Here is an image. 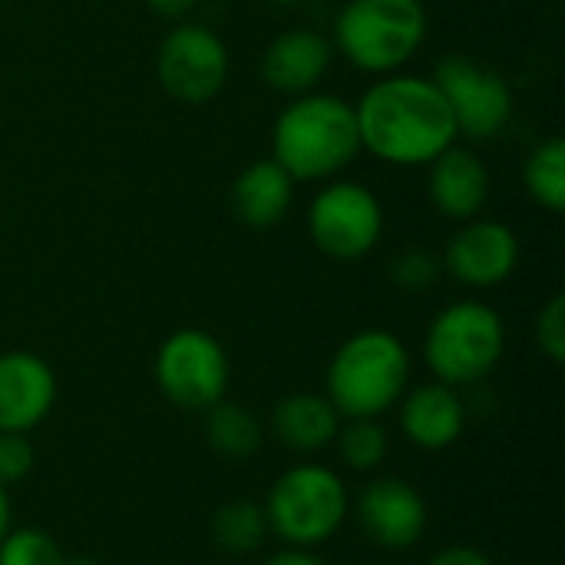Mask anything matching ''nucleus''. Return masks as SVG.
I'll list each match as a JSON object with an SVG mask.
<instances>
[{
	"label": "nucleus",
	"mask_w": 565,
	"mask_h": 565,
	"mask_svg": "<svg viewBox=\"0 0 565 565\" xmlns=\"http://www.w3.org/2000/svg\"><path fill=\"white\" fill-rule=\"evenodd\" d=\"M361 149L387 166H427L457 142V122L444 93L427 76L391 73L354 106Z\"/></svg>",
	"instance_id": "1"
},
{
	"label": "nucleus",
	"mask_w": 565,
	"mask_h": 565,
	"mask_svg": "<svg viewBox=\"0 0 565 565\" xmlns=\"http://www.w3.org/2000/svg\"><path fill=\"white\" fill-rule=\"evenodd\" d=\"M271 149V159L295 182H318L338 175L361 152L354 103L331 93L295 96L275 119Z\"/></svg>",
	"instance_id": "2"
},
{
	"label": "nucleus",
	"mask_w": 565,
	"mask_h": 565,
	"mask_svg": "<svg viewBox=\"0 0 565 565\" xmlns=\"http://www.w3.org/2000/svg\"><path fill=\"white\" fill-rule=\"evenodd\" d=\"M411 384L407 344L384 328H364L351 334L331 358L324 374V397L341 420L384 417L401 404Z\"/></svg>",
	"instance_id": "3"
},
{
	"label": "nucleus",
	"mask_w": 565,
	"mask_h": 565,
	"mask_svg": "<svg viewBox=\"0 0 565 565\" xmlns=\"http://www.w3.org/2000/svg\"><path fill=\"white\" fill-rule=\"evenodd\" d=\"M507 348V328L497 308L477 298L447 305L427 328L424 361L440 384L457 391L487 381Z\"/></svg>",
	"instance_id": "4"
},
{
	"label": "nucleus",
	"mask_w": 565,
	"mask_h": 565,
	"mask_svg": "<svg viewBox=\"0 0 565 565\" xmlns=\"http://www.w3.org/2000/svg\"><path fill=\"white\" fill-rule=\"evenodd\" d=\"M427 36L420 0H348L334 20V50L364 73L401 70Z\"/></svg>",
	"instance_id": "5"
},
{
	"label": "nucleus",
	"mask_w": 565,
	"mask_h": 565,
	"mask_svg": "<svg viewBox=\"0 0 565 565\" xmlns=\"http://www.w3.org/2000/svg\"><path fill=\"white\" fill-rule=\"evenodd\" d=\"M262 507L278 540L288 546L318 550L344 526L351 513V493L331 467L298 463L271 483Z\"/></svg>",
	"instance_id": "6"
},
{
	"label": "nucleus",
	"mask_w": 565,
	"mask_h": 565,
	"mask_svg": "<svg viewBox=\"0 0 565 565\" xmlns=\"http://www.w3.org/2000/svg\"><path fill=\"white\" fill-rule=\"evenodd\" d=\"M152 374L159 394L172 407L205 414L228 394L232 364L218 338L202 328H179L159 344Z\"/></svg>",
	"instance_id": "7"
},
{
	"label": "nucleus",
	"mask_w": 565,
	"mask_h": 565,
	"mask_svg": "<svg viewBox=\"0 0 565 565\" xmlns=\"http://www.w3.org/2000/svg\"><path fill=\"white\" fill-rule=\"evenodd\" d=\"M308 232L318 252L334 262H358L374 252L384 232V209L361 182L324 185L308 209Z\"/></svg>",
	"instance_id": "8"
},
{
	"label": "nucleus",
	"mask_w": 565,
	"mask_h": 565,
	"mask_svg": "<svg viewBox=\"0 0 565 565\" xmlns=\"http://www.w3.org/2000/svg\"><path fill=\"white\" fill-rule=\"evenodd\" d=\"M434 86L444 93L457 132L467 139H493L513 119V89L503 73L463 53H450L437 63Z\"/></svg>",
	"instance_id": "9"
},
{
	"label": "nucleus",
	"mask_w": 565,
	"mask_h": 565,
	"mask_svg": "<svg viewBox=\"0 0 565 565\" xmlns=\"http://www.w3.org/2000/svg\"><path fill=\"white\" fill-rule=\"evenodd\" d=\"M156 76L172 99L202 106L228 79V46L205 23H179L159 43Z\"/></svg>",
	"instance_id": "10"
},
{
	"label": "nucleus",
	"mask_w": 565,
	"mask_h": 565,
	"mask_svg": "<svg viewBox=\"0 0 565 565\" xmlns=\"http://www.w3.org/2000/svg\"><path fill=\"white\" fill-rule=\"evenodd\" d=\"M361 533L387 553L414 550L427 533V503L420 490L401 477L371 480L354 503Z\"/></svg>",
	"instance_id": "11"
},
{
	"label": "nucleus",
	"mask_w": 565,
	"mask_h": 565,
	"mask_svg": "<svg viewBox=\"0 0 565 565\" xmlns=\"http://www.w3.org/2000/svg\"><path fill=\"white\" fill-rule=\"evenodd\" d=\"M444 271L467 288H497L520 265V238L510 225L493 218L460 222L440 258Z\"/></svg>",
	"instance_id": "12"
},
{
	"label": "nucleus",
	"mask_w": 565,
	"mask_h": 565,
	"mask_svg": "<svg viewBox=\"0 0 565 565\" xmlns=\"http://www.w3.org/2000/svg\"><path fill=\"white\" fill-rule=\"evenodd\" d=\"M56 404V374L33 351L0 354V430L30 434Z\"/></svg>",
	"instance_id": "13"
},
{
	"label": "nucleus",
	"mask_w": 565,
	"mask_h": 565,
	"mask_svg": "<svg viewBox=\"0 0 565 565\" xmlns=\"http://www.w3.org/2000/svg\"><path fill=\"white\" fill-rule=\"evenodd\" d=\"M401 411V430L404 437L427 454H440L454 447L463 437L470 407L463 394L450 384L430 381L414 391H407L397 404Z\"/></svg>",
	"instance_id": "14"
},
{
	"label": "nucleus",
	"mask_w": 565,
	"mask_h": 565,
	"mask_svg": "<svg viewBox=\"0 0 565 565\" xmlns=\"http://www.w3.org/2000/svg\"><path fill=\"white\" fill-rule=\"evenodd\" d=\"M427 192L440 215L454 222H470L490 202V169L467 146H447L427 162Z\"/></svg>",
	"instance_id": "15"
},
{
	"label": "nucleus",
	"mask_w": 565,
	"mask_h": 565,
	"mask_svg": "<svg viewBox=\"0 0 565 565\" xmlns=\"http://www.w3.org/2000/svg\"><path fill=\"white\" fill-rule=\"evenodd\" d=\"M331 40L318 30H288L278 33L262 56V79L285 93V96H305L315 93V86L324 79L331 66Z\"/></svg>",
	"instance_id": "16"
},
{
	"label": "nucleus",
	"mask_w": 565,
	"mask_h": 565,
	"mask_svg": "<svg viewBox=\"0 0 565 565\" xmlns=\"http://www.w3.org/2000/svg\"><path fill=\"white\" fill-rule=\"evenodd\" d=\"M341 414L324 394L298 391L275 404L271 411V430L281 447L291 454H318L328 450L338 437Z\"/></svg>",
	"instance_id": "17"
},
{
	"label": "nucleus",
	"mask_w": 565,
	"mask_h": 565,
	"mask_svg": "<svg viewBox=\"0 0 565 565\" xmlns=\"http://www.w3.org/2000/svg\"><path fill=\"white\" fill-rule=\"evenodd\" d=\"M295 199V179L275 162L258 159L238 172L232 185V212L248 228H271L278 225Z\"/></svg>",
	"instance_id": "18"
},
{
	"label": "nucleus",
	"mask_w": 565,
	"mask_h": 565,
	"mask_svg": "<svg viewBox=\"0 0 565 565\" xmlns=\"http://www.w3.org/2000/svg\"><path fill=\"white\" fill-rule=\"evenodd\" d=\"M205 440L218 457L245 460V457H255L262 450L265 430L245 404L222 397L218 404H212L205 411Z\"/></svg>",
	"instance_id": "19"
},
{
	"label": "nucleus",
	"mask_w": 565,
	"mask_h": 565,
	"mask_svg": "<svg viewBox=\"0 0 565 565\" xmlns=\"http://www.w3.org/2000/svg\"><path fill=\"white\" fill-rule=\"evenodd\" d=\"M271 536L268 516L262 503L252 500H232L215 510L212 516V543L228 556H248L265 546Z\"/></svg>",
	"instance_id": "20"
},
{
	"label": "nucleus",
	"mask_w": 565,
	"mask_h": 565,
	"mask_svg": "<svg viewBox=\"0 0 565 565\" xmlns=\"http://www.w3.org/2000/svg\"><path fill=\"white\" fill-rule=\"evenodd\" d=\"M526 192L536 205L559 215L565 209V142L559 136L540 142L523 169Z\"/></svg>",
	"instance_id": "21"
},
{
	"label": "nucleus",
	"mask_w": 565,
	"mask_h": 565,
	"mask_svg": "<svg viewBox=\"0 0 565 565\" xmlns=\"http://www.w3.org/2000/svg\"><path fill=\"white\" fill-rule=\"evenodd\" d=\"M334 447H338V457L348 470L374 473L387 460L391 437L377 417H354V420H341Z\"/></svg>",
	"instance_id": "22"
},
{
	"label": "nucleus",
	"mask_w": 565,
	"mask_h": 565,
	"mask_svg": "<svg viewBox=\"0 0 565 565\" xmlns=\"http://www.w3.org/2000/svg\"><path fill=\"white\" fill-rule=\"evenodd\" d=\"M66 556L60 543L43 530H10L0 540V565H63Z\"/></svg>",
	"instance_id": "23"
},
{
	"label": "nucleus",
	"mask_w": 565,
	"mask_h": 565,
	"mask_svg": "<svg viewBox=\"0 0 565 565\" xmlns=\"http://www.w3.org/2000/svg\"><path fill=\"white\" fill-rule=\"evenodd\" d=\"M444 271L440 258L427 248H407L391 262V281L404 291H427Z\"/></svg>",
	"instance_id": "24"
},
{
	"label": "nucleus",
	"mask_w": 565,
	"mask_h": 565,
	"mask_svg": "<svg viewBox=\"0 0 565 565\" xmlns=\"http://www.w3.org/2000/svg\"><path fill=\"white\" fill-rule=\"evenodd\" d=\"M36 463V447L30 434H7L0 430V483L10 490L13 483L26 480Z\"/></svg>",
	"instance_id": "25"
},
{
	"label": "nucleus",
	"mask_w": 565,
	"mask_h": 565,
	"mask_svg": "<svg viewBox=\"0 0 565 565\" xmlns=\"http://www.w3.org/2000/svg\"><path fill=\"white\" fill-rule=\"evenodd\" d=\"M536 344L540 351L553 361L563 364L565 361V298L553 295L543 311L536 315Z\"/></svg>",
	"instance_id": "26"
},
{
	"label": "nucleus",
	"mask_w": 565,
	"mask_h": 565,
	"mask_svg": "<svg viewBox=\"0 0 565 565\" xmlns=\"http://www.w3.org/2000/svg\"><path fill=\"white\" fill-rule=\"evenodd\" d=\"M427 565H497L483 550H477V546H463V543H457V546H444V550H437Z\"/></svg>",
	"instance_id": "27"
},
{
	"label": "nucleus",
	"mask_w": 565,
	"mask_h": 565,
	"mask_svg": "<svg viewBox=\"0 0 565 565\" xmlns=\"http://www.w3.org/2000/svg\"><path fill=\"white\" fill-rule=\"evenodd\" d=\"M262 565H328L315 550H301V546H285L278 553H271Z\"/></svg>",
	"instance_id": "28"
},
{
	"label": "nucleus",
	"mask_w": 565,
	"mask_h": 565,
	"mask_svg": "<svg viewBox=\"0 0 565 565\" xmlns=\"http://www.w3.org/2000/svg\"><path fill=\"white\" fill-rule=\"evenodd\" d=\"M152 13H159V17H172V20H179V17H185L199 0H142Z\"/></svg>",
	"instance_id": "29"
},
{
	"label": "nucleus",
	"mask_w": 565,
	"mask_h": 565,
	"mask_svg": "<svg viewBox=\"0 0 565 565\" xmlns=\"http://www.w3.org/2000/svg\"><path fill=\"white\" fill-rule=\"evenodd\" d=\"M13 530V503H10V493L7 487L0 483V540Z\"/></svg>",
	"instance_id": "30"
},
{
	"label": "nucleus",
	"mask_w": 565,
	"mask_h": 565,
	"mask_svg": "<svg viewBox=\"0 0 565 565\" xmlns=\"http://www.w3.org/2000/svg\"><path fill=\"white\" fill-rule=\"evenodd\" d=\"M63 565H99V563H93V559H86V556H76V559H66Z\"/></svg>",
	"instance_id": "31"
},
{
	"label": "nucleus",
	"mask_w": 565,
	"mask_h": 565,
	"mask_svg": "<svg viewBox=\"0 0 565 565\" xmlns=\"http://www.w3.org/2000/svg\"><path fill=\"white\" fill-rule=\"evenodd\" d=\"M275 3H285V7H291V3H301V0H275Z\"/></svg>",
	"instance_id": "32"
}]
</instances>
